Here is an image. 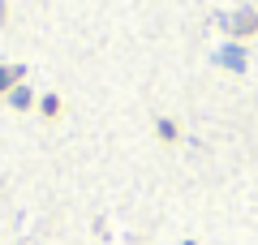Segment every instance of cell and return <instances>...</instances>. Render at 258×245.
I'll use <instances>...</instances> for the list:
<instances>
[{"label":"cell","mask_w":258,"mask_h":245,"mask_svg":"<svg viewBox=\"0 0 258 245\" xmlns=\"http://www.w3.org/2000/svg\"><path fill=\"white\" fill-rule=\"evenodd\" d=\"M228 30H232V35H249V30H258V13H254V9L232 13V18H228Z\"/></svg>","instance_id":"6da1fadb"},{"label":"cell","mask_w":258,"mask_h":245,"mask_svg":"<svg viewBox=\"0 0 258 245\" xmlns=\"http://www.w3.org/2000/svg\"><path fill=\"white\" fill-rule=\"evenodd\" d=\"M18 78H22V65H5V69H0V91H9Z\"/></svg>","instance_id":"7a4b0ae2"},{"label":"cell","mask_w":258,"mask_h":245,"mask_svg":"<svg viewBox=\"0 0 258 245\" xmlns=\"http://www.w3.org/2000/svg\"><path fill=\"white\" fill-rule=\"evenodd\" d=\"M56 112H60V99H56V95H47V99H43V116L56 120Z\"/></svg>","instance_id":"3957f363"},{"label":"cell","mask_w":258,"mask_h":245,"mask_svg":"<svg viewBox=\"0 0 258 245\" xmlns=\"http://www.w3.org/2000/svg\"><path fill=\"white\" fill-rule=\"evenodd\" d=\"M159 138H168V142L176 138V125H172V120H159Z\"/></svg>","instance_id":"277c9868"},{"label":"cell","mask_w":258,"mask_h":245,"mask_svg":"<svg viewBox=\"0 0 258 245\" xmlns=\"http://www.w3.org/2000/svg\"><path fill=\"white\" fill-rule=\"evenodd\" d=\"M13 108H30V91H13Z\"/></svg>","instance_id":"5b68a950"}]
</instances>
